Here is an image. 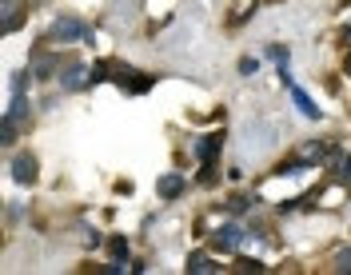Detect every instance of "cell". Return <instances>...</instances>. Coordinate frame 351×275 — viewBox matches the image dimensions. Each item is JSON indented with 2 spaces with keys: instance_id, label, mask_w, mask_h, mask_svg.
<instances>
[{
  "instance_id": "obj_15",
  "label": "cell",
  "mask_w": 351,
  "mask_h": 275,
  "mask_svg": "<svg viewBox=\"0 0 351 275\" xmlns=\"http://www.w3.org/2000/svg\"><path fill=\"white\" fill-rule=\"evenodd\" d=\"M256 72H260V60H256V56H243L240 60V76H256Z\"/></svg>"
},
{
  "instance_id": "obj_5",
  "label": "cell",
  "mask_w": 351,
  "mask_h": 275,
  "mask_svg": "<svg viewBox=\"0 0 351 275\" xmlns=\"http://www.w3.org/2000/svg\"><path fill=\"white\" fill-rule=\"evenodd\" d=\"M36 171H40V164H36V156H28V152H21V156L12 160V180H16V184H36Z\"/></svg>"
},
{
  "instance_id": "obj_10",
  "label": "cell",
  "mask_w": 351,
  "mask_h": 275,
  "mask_svg": "<svg viewBox=\"0 0 351 275\" xmlns=\"http://www.w3.org/2000/svg\"><path fill=\"white\" fill-rule=\"evenodd\" d=\"M108 255H112V259H120V263H128V239H124V235H112V239H108Z\"/></svg>"
},
{
  "instance_id": "obj_2",
  "label": "cell",
  "mask_w": 351,
  "mask_h": 275,
  "mask_svg": "<svg viewBox=\"0 0 351 275\" xmlns=\"http://www.w3.org/2000/svg\"><path fill=\"white\" fill-rule=\"evenodd\" d=\"M112 80L124 88V92H132V96H140V92H148V88L156 84V76H144V72H136L128 64H116V76H112Z\"/></svg>"
},
{
  "instance_id": "obj_16",
  "label": "cell",
  "mask_w": 351,
  "mask_h": 275,
  "mask_svg": "<svg viewBox=\"0 0 351 275\" xmlns=\"http://www.w3.org/2000/svg\"><path fill=\"white\" fill-rule=\"evenodd\" d=\"M247 208H252V200H240V195H236V200H228V212H232V215H243Z\"/></svg>"
},
{
  "instance_id": "obj_1",
  "label": "cell",
  "mask_w": 351,
  "mask_h": 275,
  "mask_svg": "<svg viewBox=\"0 0 351 275\" xmlns=\"http://www.w3.org/2000/svg\"><path fill=\"white\" fill-rule=\"evenodd\" d=\"M92 36V28L84 21H76V16H56L52 28H48V40H60V44H76V40H88Z\"/></svg>"
},
{
  "instance_id": "obj_9",
  "label": "cell",
  "mask_w": 351,
  "mask_h": 275,
  "mask_svg": "<svg viewBox=\"0 0 351 275\" xmlns=\"http://www.w3.org/2000/svg\"><path fill=\"white\" fill-rule=\"evenodd\" d=\"M4 116H12L16 124H21V120H32V104H28V96H12V108H8Z\"/></svg>"
},
{
  "instance_id": "obj_8",
  "label": "cell",
  "mask_w": 351,
  "mask_h": 275,
  "mask_svg": "<svg viewBox=\"0 0 351 275\" xmlns=\"http://www.w3.org/2000/svg\"><path fill=\"white\" fill-rule=\"evenodd\" d=\"M188 272H192V275H208V272H219V267H216V259H212V255L196 252V255H188Z\"/></svg>"
},
{
  "instance_id": "obj_7",
  "label": "cell",
  "mask_w": 351,
  "mask_h": 275,
  "mask_svg": "<svg viewBox=\"0 0 351 275\" xmlns=\"http://www.w3.org/2000/svg\"><path fill=\"white\" fill-rule=\"evenodd\" d=\"M184 184H188V180H184L180 171H172V176H164V180L156 184V195H160V200H180V191H184Z\"/></svg>"
},
{
  "instance_id": "obj_19",
  "label": "cell",
  "mask_w": 351,
  "mask_h": 275,
  "mask_svg": "<svg viewBox=\"0 0 351 275\" xmlns=\"http://www.w3.org/2000/svg\"><path fill=\"white\" fill-rule=\"evenodd\" d=\"M339 40H343V48H348V52H351V24H348V28H343V32H339Z\"/></svg>"
},
{
  "instance_id": "obj_13",
  "label": "cell",
  "mask_w": 351,
  "mask_h": 275,
  "mask_svg": "<svg viewBox=\"0 0 351 275\" xmlns=\"http://www.w3.org/2000/svg\"><path fill=\"white\" fill-rule=\"evenodd\" d=\"M335 180H339L343 188H351V156H343V160L335 164Z\"/></svg>"
},
{
  "instance_id": "obj_12",
  "label": "cell",
  "mask_w": 351,
  "mask_h": 275,
  "mask_svg": "<svg viewBox=\"0 0 351 275\" xmlns=\"http://www.w3.org/2000/svg\"><path fill=\"white\" fill-rule=\"evenodd\" d=\"M267 60L287 64V60H291V48H287V44H267Z\"/></svg>"
},
{
  "instance_id": "obj_6",
  "label": "cell",
  "mask_w": 351,
  "mask_h": 275,
  "mask_svg": "<svg viewBox=\"0 0 351 275\" xmlns=\"http://www.w3.org/2000/svg\"><path fill=\"white\" fill-rule=\"evenodd\" d=\"M291 104L300 108V116H304V120H324V108L315 104V100H311L300 84H291Z\"/></svg>"
},
{
  "instance_id": "obj_20",
  "label": "cell",
  "mask_w": 351,
  "mask_h": 275,
  "mask_svg": "<svg viewBox=\"0 0 351 275\" xmlns=\"http://www.w3.org/2000/svg\"><path fill=\"white\" fill-rule=\"evenodd\" d=\"M348 76H351V52H348Z\"/></svg>"
},
{
  "instance_id": "obj_4",
  "label": "cell",
  "mask_w": 351,
  "mask_h": 275,
  "mask_svg": "<svg viewBox=\"0 0 351 275\" xmlns=\"http://www.w3.org/2000/svg\"><path fill=\"white\" fill-rule=\"evenodd\" d=\"M219 148H223V128H219V132H208V136H199L196 140V160L199 164H216Z\"/></svg>"
},
{
  "instance_id": "obj_11",
  "label": "cell",
  "mask_w": 351,
  "mask_h": 275,
  "mask_svg": "<svg viewBox=\"0 0 351 275\" xmlns=\"http://www.w3.org/2000/svg\"><path fill=\"white\" fill-rule=\"evenodd\" d=\"M32 76H36V72H28V68H24V72H16V76H12V84H8V92H12V96H24Z\"/></svg>"
},
{
  "instance_id": "obj_14",
  "label": "cell",
  "mask_w": 351,
  "mask_h": 275,
  "mask_svg": "<svg viewBox=\"0 0 351 275\" xmlns=\"http://www.w3.org/2000/svg\"><path fill=\"white\" fill-rule=\"evenodd\" d=\"M335 272L351 275V248H339V252H335Z\"/></svg>"
},
{
  "instance_id": "obj_17",
  "label": "cell",
  "mask_w": 351,
  "mask_h": 275,
  "mask_svg": "<svg viewBox=\"0 0 351 275\" xmlns=\"http://www.w3.org/2000/svg\"><path fill=\"white\" fill-rule=\"evenodd\" d=\"M236 272H263L260 259H236Z\"/></svg>"
},
{
  "instance_id": "obj_18",
  "label": "cell",
  "mask_w": 351,
  "mask_h": 275,
  "mask_svg": "<svg viewBox=\"0 0 351 275\" xmlns=\"http://www.w3.org/2000/svg\"><path fill=\"white\" fill-rule=\"evenodd\" d=\"M199 184H216V164H204L199 168Z\"/></svg>"
},
{
  "instance_id": "obj_3",
  "label": "cell",
  "mask_w": 351,
  "mask_h": 275,
  "mask_svg": "<svg viewBox=\"0 0 351 275\" xmlns=\"http://www.w3.org/2000/svg\"><path fill=\"white\" fill-rule=\"evenodd\" d=\"M240 243H243V228L240 224H219L216 232H212V252H219V255H232Z\"/></svg>"
}]
</instances>
